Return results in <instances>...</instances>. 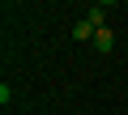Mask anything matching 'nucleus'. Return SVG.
I'll return each instance as SVG.
<instances>
[{"instance_id":"obj_1","label":"nucleus","mask_w":128,"mask_h":115,"mask_svg":"<svg viewBox=\"0 0 128 115\" xmlns=\"http://www.w3.org/2000/svg\"><path fill=\"white\" fill-rule=\"evenodd\" d=\"M107 13H111V4H90V13H86V21H90L94 30H102V26H107Z\"/></svg>"},{"instance_id":"obj_2","label":"nucleus","mask_w":128,"mask_h":115,"mask_svg":"<svg viewBox=\"0 0 128 115\" xmlns=\"http://www.w3.org/2000/svg\"><path fill=\"white\" fill-rule=\"evenodd\" d=\"M94 34H98V30H94V26H90L86 17H81V21L73 26V38H77V43H94Z\"/></svg>"},{"instance_id":"obj_3","label":"nucleus","mask_w":128,"mask_h":115,"mask_svg":"<svg viewBox=\"0 0 128 115\" xmlns=\"http://www.w3.org/2000/svg\"><path fill=\"white\" fill-rule=\"evenodd\" d=\"M111 47H115V34H111V26H102L94 34V51H111Z\"/></svg>"}]
</instances>
